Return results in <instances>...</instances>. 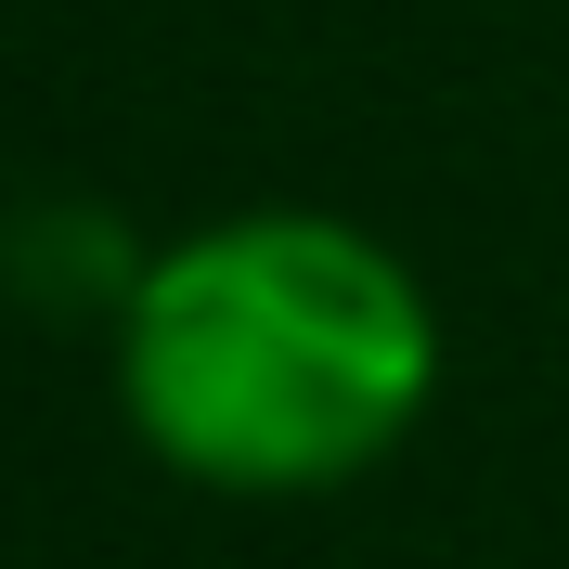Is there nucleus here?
<instances>
[{"label": "nucleus", "mask_w": 569, "mask_h": 569, "mask_svg": "<svg viewBox=\"0 0 569 569\" xmlns=\"http://www.w3.org/2000/svg\"><path fill=\"white\" fill-rule=\"evenodd\" d=\"M440 389V311L362 220L247 208L130 272L117 401L142 453L208 492H337Z\"/></svg>", "instance_id": "obj_1"}]
</instances>
